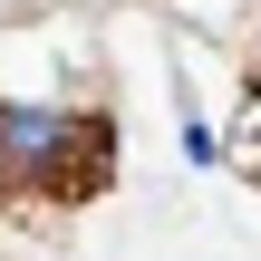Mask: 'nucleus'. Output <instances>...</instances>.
<instances>
[{
    "mask_svg": "<svg viewBox=\"0 0 261 261\" xmlns=\"http://www.w3.org/2000/svg\"><path fill=\"white\" fill-rule=\"evenodd\" d=\"M107 116H58V107H0V174L39 194H97L107 184Z\"/></svg>",
    "mask_w": 261,
    "mask_h": 261,
    "instance_id": "1",
    "label": "nucleus"
}]
</instances>
